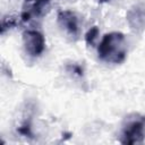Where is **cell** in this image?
<instances>
[{"instance_id":"1","label":"cell","mask_w":145,"mask_h":145,"mask_svg":"<svg viewBox=\"0 0 145 145\" xmlns=\"http://www.w3.org/2000/svg\"><path fill=\"white\" fill-rule=\"evenodd\" d=\"M99 58L106 63H121L127 56V42L126 37L120 32L106 33L99 46Z\"/></svg>"},{"instance_id":"2","label":"cell","mask_w":145,"mask_h":145,"mask_svg":"<svg viewBox=\"0 0 145 145\" xmlns=\"http://www.w3.org/2000/svg\"><path fill=\"white\" fill-rule=\"evenodd\" d=\"M145 139V116L133 113L128 116L122 126L120 134V143L139 144Z\"/></svg>"},{"instance_id":"3","label":"cell","mask_w":145,"mask_h":145,"mask_svg":"<svg viewBox=\"0 0 145 145\" xmlns=\"http://www.w3.org/2000/svg\"><path fill=\"white\" fill-rule=\"evenodd\" d=\"M23 43L25 52L32 57H40L45 49V39L43 34L36 29H27L23 34Z\"/></svg>"},{"instance_id":"4","label":"cell","mask_w":145,"mask_h":145,"mask_svg":"<svg viewBox=\"0 0 145 145\" xmlns=\"http://www.w3.org/2000/svg\"><path fill=\"white\" fill-rule=\"evenodd\" d=\"M50 2L51 0H24L23 12L20 15L22 20L27 22L32 18L44 15Z\"/></svg>"},{"instance_id":"5","label":"cell","mask_w":145,"mask_h":145,"mask_svg":"<svg viewBox=\"0 0 145 145\" xmlns=\"http://www.w3.org/2000/svg\"><path fill=\"white\" fill-rule=\"evenodd\" d=\"M59 26L70 36L76 37L79 33V23L75 12L70 10H60L57 16Z\"/></svg>"},{"instance_id":"6","label":"cell","mask_w":145,"mask_h":145,"mask_svg":"<svg viewBox=\"0 0 145 145\" xmlns=\"http://www.w3.org/2000/svg\"><path fill=\"white\" fill-rule=\"evenodd\" d=\"M127 22L131 29L142 31L145 28V5L137 3L127 12Z\"/></svg>"},{"instance_id":"7","label":"cell","mask_w":145,"mask_h":145,"mask_svg":"<svg viewBox=\"0 0 145 145\" xmlns=\"http://www.w3.org/2000/svg\"><path fill=\"white\" fill-rule=\"evenodd\" d=\"M97 36H99V28L97 26H93L91 27L87 33L85 34V42L87 45H94L96 40H97Z\"/></svg>"},{"instance_id":"8","label":"cell","mask_w":145,"mask_h":145,"mask_svg":"<svg viewBox=\"0 0 145 145\" xmlns=\"http://www.w3.org/2000/svg\"><path fill=\"white\" fill-rule=\"evenodd\" d=\"M17 24V22H16V19L14 18V17H3V19H2V23H1V33L3 34L5 32H6V29H9V28H12L15 25Z\"/></svg>"},{"instance_id":"9","label":"cell","mask_w":145,"mask_h":145,"mask_svg":"<svg viewBox=\"0 0 145 145\" xmlns=\"http://www.w3.org/2000/svg\"><path fill=\"white\" fill-rule=\"evenodd\" d=\"M99 2H101V3H104V2H109V1H111V0H97Z\"/></svg>"}]
</instances>
